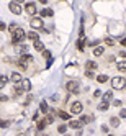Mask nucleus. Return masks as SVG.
Masks as SVG:
<instances>
[{"instance_id":"2f4dec72","label":"nucleus","mask_w":126,"mask_h":136,"mask_svg":"<svg viewBox=\"0 0 126 136\" xmlns=\"http://www.w3.org/2000/svg\"><path fill=\"white\" fill-rule=\"evenodd\" d=\"M82 123H90V120H92V118H90V116H82Z\"/></svg>"},{"instance_id":"e433bc0d","label":"nucleus","mask_w":126,"mask_h":136,"mask_svg":"<svg viewBox=\"0 0 126 136\" xmlns=\"http://www.w3.org/2000/svg\"><path fill=\"white\" fill-rule=\"evenodd\" d=\"M119 118H126V110H121V112H119Z\"/></svg>"},{"instance_id":"412c9836","label":"nucleus","mask_w":126,"mask_h":136,"mask_svg":"<svg viewBox=\"0 0 126 136\" xmlns=\"http://www.w3.org/2000/svg\"><path fill=\"white\" fill-rule=\"evenodd\" d=\"M110 125H111L113 128H116V126L119 125V118H118V116H111V118H110Z\"/></svg>"},{"instance_id":"ea45409f","label":"nucleus","mask_w":126,"mask_h":136,"mask_svg":"<svg viewBox=\"0 0 126 136\" xmlns=\"http://www.w3.org/2000/svg\"><path fill=\"white\" fill-rule=\"evenodd\" d=\"M88 44H90V46H92V48H93V46H97V44H98V41H90V43H88Z\"/></svg>"},{"instance_id":"72a5a7b5","label":"nucleus","mask_w":126,"mask_h":136,"mask_svg":"<svg viewBox=\"0 0 126 136\" xmlns=\"http://www.w3.org/2000/svg\"><path fill=\"white\" fill-rule=\"evenodd\" d=\"M85 76H87L88 79H92V77H93V72H92V71H88V69H87V72H85Z\"/></svg>"},{"instance_id":"4be33fe9","label":"nucleus","mask_w":126,"mask_h":136,"mask_svg":"<svg viewBox=\"0 0 126 136\" xmlns=\"http://www.w3.org/2000/svg\"><path fill=\"white\" fill-rule=\"evenodd\" d=\"M46 125H47V120H41V121H38V125H36V128H38L39 131H43V129L46 128Z\"/></svg>"},{"instance_id":"9d476101","label":"nucleus","mask_w":126,"mask_h":136,"mask_svg":"<svg viewBox=\"0 0 126 136\" xmlns=\"http://www.w3.org/2000/svg\"><path fill=\"white\" fill-rule=\"evenodd\" d=\"M10 79H11V82H13V84H20L21 80H23V79H21V76H20L18 72H13V74H11V77H10Z\"/></svg>"},{"instance_id":"a878e982","label":"nucleus","mask_w":126,"mask_h":136,"mask_svg":"<svg viewBox=\"0 0 126 136\" xmlns=\"http://www.w3.org/2000/svg\"><path fill=\"white\" fill-rule=\"evenodd\" d=\"M7 82H8L7 76H2V77H0V87H5V85H7Z\"/></svg>"},{"instance_id":"20e7f679","label":"nucleus","mask_w":126,"mask_h":136,"mask_svg":"<svg viewBox=\"0 0 126 136\" xmlns=\"http://www.w3.org/2000/svg\"><path fill=\"white\" fill-rule=\"evenodd\" d=\"M31 59H33V58L29 56V54H25V53H23V54H21V58L18 59V63H16V64L20 66L21 69H26V67H28V63H29Z\"/></svg>"},{"instance_id":"f8f14e48","label":"nucleus","mask_w":126,"mask_h":136,"mask_svg":"<svg viewBox=\"0 0 126 136\" xmlns=\"http://www.w3.org/2000/svg\"><path fill=\"white\" fill-rule=\"evenodd\" d=\"M85 67H87V69L88 71H95V69H97V63H93V61H87V64H85Z\"/></svg>"},{"instance_id":"a19ab883","label":"nucleus","mask_w":126,"mask_h":136,"mask_svg":"<svg viewBox=\"0 0 126 136\" xmlns=\"http://www.w3.org/2000/svg\"><path fill=\"white\" fill-rule=\"evenodd\" d=\"M101 131H105V133H108V126H106V125H103V126H101Z\"/></svg>"},{"instance_id":"4468645a","label":"nucleus","mask_w":126,"mask_h":136,"mask_svg":"<svg viewBox=\"0 0 126 136\" xmlns=\"http://www.w3.org/2000/svg\"><path fill=\"white\" fill-rule=\"evenodd\" d=\"M103 53H105L103 46H95V49H93V54H95V56H101Z\"/></svg>"},{"instance_id":"b1692460","label":"nucleus","mask_w":126,"mask_h":136,"mask_svg":"<svg viewBox=\"0 0 126 136\" xmlns=\"http://www.w3.org/2000/svg\"><path fill=\"white\" fill-rule=\"evenodd\" d=\"M15 49H16L18 53H25L26 49H28V46H26V44H18V46H16Z\"/></svg>"},{"instance_id":"a18cd8bd","label":"nucleus","mask_w":126,"mask_h":136,"mask_svg":"<svg viewBox=\"0 0 126 136\" xmlns=\"http://www.w3.org/2000/svg\"><path fill=\"white\" fill-rule=\"evenodd\" d=\"M39 2H41V3H47V0H39Z\"/></svg>"},{"instance_id":"58836bf2","label":"nucleus","mask_w":126,"mask_h":136,"mask_svg":"<svg viewBox=\"0 0 126 136\" xmlns=\"http://www.w3.org/2000/svg\"><path fill=\"white\" fill-rule=\"evenodd\" d=\"M100 95H101L100 90H95V92H93V97H100Z\"/></svg>"},{"instance_id":"423d86ee","label":"nucleus","mask_w":126,"mask_h":136,"mask_svg":"<svg viewBox=\"0 0 126 136\" xmlns=\"http://www.w3.org/2000/svg\"><path fill=\"white\" fill-rule=\"evenodd\" d=\"M8 8H10V12H11V13H15V15H20V13H21V7H20V5H18V3L15 2V0H13V2H11V3L8 5Z\"/></svg>"},{"instance_id":"f704fd0d","label":"nucleus","mask_w":126,"mask_h":136,"mask_svg":"<svg viewBox=\"0 0 126 136\" xmlns=\"http://www.w3.org/2000/svg\"><path fill=\"white\" fill-rule=\"evenodd\" d=\"M46 120H47V123H52V121H54V115H47Z\"/></svg>"},{"instance_id":"c85d7f7f","label":"nucleus","mask_w":126,"mask_h":136,"mask_svg":"<svg viewBox=\"0 0 126 136\" xmlns=\"http://www.w3.org/2000/svg\"><path fill=\"white\" fill-rule=\"evenodd\" d=\"M57 131L59 133H65V131H67V125H59L57 126Z\"/></svg>"},{"instance_id":"f257e3e1","label":"nucleus","mask_w":126,"mask_h":136,"mask_svg":"<svg viewBox=\"0 0 126 136\" xmlns=\"http://www.w3.org/2000/svg\"><path fill=\"white\" fill-rule=\"evenodd\" d=\"M25 36H26V33L23 31L21 28H16L15 31L11 33V43H13V44H18V43H21L25 39Z\"/></svg>"},{"instance_id":"7c9ffc66","label":"nucleus","mask_w":126,"mask_h":136,"mask_svg":"<svg viewBox=\"0 0 126 136\" xmlns=\"http://www.w3.org/2000/svg\"><path fill=\"white\" fill-rule=\"evenodd\" d=\"M43 56H44L46 59H51V53H49V51H46V49H44V51H43Z\"/></svg>"},{"instance_id":"c756f323","label":"nucleus","mask_w":126,"mask_h":136,"mask_svg":"<svg viewBox=\"0 0 126 136\" xmlns=\"http://www.w3.org/2000/svg\"><path fill=\"white\" fill-rule=\"evenodd\" d=\"M105 43H106L108 46H115V41H113L111 38H105Z\"/></svg>"},{"instance_id":"ddd939ff","label":"nucleus","mask_w":126,"mask_h":136,"mask_svg":"<svg viewBox=\"0 0 126 136\" xmlns=\"http://www.w3.org/2000/svg\"><path fill=\"white\" fill-rule=\"evenodd\" d=\"M34 49H36V51H44V44L39 39H36L34 41Z\"/></svg>"},{"instance_id":"6ab92c4d","label":"nucleus","mask_w":126,"mask_h":136,"mask_svg":"<svg viewBox=\"0 0 126 136\" xmlns=\"http://www.w3.org/2000/svg\"><path fill=\"white\" fill-rule=\"evenodd\" d=\"M83 46H85V39H83V36H80V38H79V41H77V49L83 51Z\"/></svg>"},{"instance_id":"5701e85b","label":"nucleus","mask_w":126,"mask_h":136,"mask_svg":"<svg viewBox=\"0 0 126 136\" xmlns=\"http://www.w3.org/2000/svg\"><path fill=\"white\" fill-rule=\"evenodd\" d=\"M108 80V76H105V74H100V76H97V82H100V84H105Z\"/></svg>"},{"instance_id":"f3484780","label":"nucleus","mask_w":126,"mask_h":136,"mask_svg":"<svg viewBox=\"0 0 126 136\" xmlns=\"http://www.w3.org/2000/svg\"><path fill=\"white\" fill-rule=\"evenodd\" d=\"M39 112H41V113H47V112H49V108H47V103H46V102H41V103H39Z\"/></svg>"},{"instance_id":"6e6552de","label":"nucleus","mask_w":126,"mask_h":136,"mask_svg":"<svg viewBox=\"0 0 126 136\" xmlns=\"http://www.w3.org/2000/svg\"><path fill=\"white\" fill-rule=\"evenodd\" d=\"M31 26L36 28V30H41L43 28V20H41V18H33L31 20Z\"/></svg>"},{"instance_id":"4c0bfd02","label":"nucleus","mask_w":126,"mask_h":136,"mask_svg":"<svg viewBox=\"0 0 126 136\" xmlns=\"http://www.w3.org/2000/svg\"><path fill=\"white\" fill-rule=\"evenodd\" d=\"M5 28H7V25H5V23L2 21V23H0V31H3V30H5Z\"/></svg>"},{"instance_id":"37998d69","label":"nucleus","mask_w":126,"mask_h":136,"mask_svg":"<svg viewBox=\"0 0 126 136\" xmlns=\"http://www.w3.org/2000/svg\"><path fill=\"white\" fill-rule=\"evenodd\" d=\"M121 46H126V38H123V39H121Z\"/></svg>"},{"instance_id":"f03ea898","label":"nucleus","mask_w":126,"mask_h":136,"mask_svg":"<svg viewBox=\"0 0 126 136\" xmlns=\"http://www.w3.org/2000/svg\"><path fill=\"white\" fill-rule=\"evenodd\" d=\"M65 89H67V92H70V94H77V92L80 90V85H79L77 80H67Z\"/></svg>"},{"instance_id":"a211bd4d","label":"nucleus","mask_w":126,"mask_h":136,"mask_svg":"<svg viewBox=\"0 0 126 136\" xmlns=\"http://www.w3.org/2000/svg\"><path fill=\"white\" fill-rule=\"evenodd\" d=\"M108 107H110V103H108L106 100H103L98 105V110H100V112H105V110H108Z\"/></svg>"},{"instance_id":"393cba45","label":"nucleus","mask_w":126,"mask_h":136,"mask_svg":"<svg viewBox=\"0 0 126 136\" xmlns=\"http://www.w3.org/2000/svg\"><path fill=\"white\" fill-rule=\"evenodd\" d=\"M111 98H113V94H111V92H105V94H103V100H106V102H110V100H111Z\"/></svg>"},{"instance_id":"aec40b11","label":"nucleus","mask_w":126,"mask_h":136,"mask_svg":"<svg viewBox=\"0 0 126 136\" xmlns=\"http://www.w3.org/2000/svg\"><path fill=\"white\" fill-rule=\"evenodd\" d=\"M54 15V12L51 8H44V10H41V16H52Z\"/></svg>"},{"instance_id":"c03bdc74","label":"nucleus","mask_w":126,"mask_h":136,"mask_svg":"<svg viewBox=\"0 0 126 136\" xmlns=\"http://www.w3.org/2000/svg\"><path fill=\"white\" fill-rule=\"evenodd\" d=\"M15 2H16V3H23V2H25V0H15Z\"/></svg>"},{"instance_id":"cd10ccee","label":"nucleus","mask_w":126,"mask_h":136,"mask_svg":"<svg viewBox=\"0 0 126 136\" xmlns=\"http://www.w3.org/2000/svg\"><path fill=\"white\" fill-rule=\"evenodd\" d=\"M21 92H23V87H16V89H13V95L18 97V95H21Z\"/></svg>"},{"instance_id":"1a4fd4ad","label":"nucleus","mask_w":126,"mask_h":136,"mask_svg":"<svg viewBox=\"0 0 126 136\" xmlns=\"http://www.w3.org/2000/svg\"><path fill=\"white\" fill-rule=\"evenodd\" d=\"M82 120H70V123H69V126L70 128H74V129H80L82 128Z\"/></svg>"},{"instance_id":"c9c22d12","label":"nucleus","mask_w":126,"mask_h":136,"mask_svg":"<svg viewBox=\"0 0 126 136\" xmlns=\"http://www.w3.org/2000/svg\"><path fill=\"white\" fill-rule=\"evenodd\" d=\"M113 105L115 107H121V100H113Z\"/></svg>"},{"instance_id":"dca6fc26","label":"nucleus","mask_w":126,"mask_h":136,"mask_svg":"<svg viewBox=\"0 0 126 136\" xmlns=\"http://www.w3.org/2000/svg\"><path fill=\"white\" fill-rule=\"evenodd\" d=\"M116 67H118L119 72H126V61H119V63L116 64Z\"/></svg>"},{"instance_id":"473e14b6","label":"nucleus","mask_w":126,"mask_h":136,"mask_svg":"<svg viewBox=\"0 0 126 136\" xmlns=\"http://www.w3.org/2000/svg\"><path fill=\"white\" fill-rule=\"evenodd\" d=\"M16 28H18V26H16V25H15V23H11V25H10V26H8V30H10V31H11V33H13V31H15V30H16Z\"/></svg>"},{"instance_id":"79ce46f5","label":"nucleus","mask_w":126,"mask_h":136,"mask_svg":"<svg viewBox=\"0 0 126 136\" xmlns=\"http://www.w3.org/2000/svg\"><path fill=\"white\" fill-rule=\"evenodd\" d=\"M119 58H126V53H124V51H121V53H119Z\"/></svg>"},{"instance_id":"7ed1b4c3","label":"nucleus","mask_w":126,"mask_h":136,"mask_svg":"<svg viewBox=\"0 0 126 136\" xmlns=\"http://www.w3.org/2000/svg\"><path fill=\"white\" fill-rule=\"evenodd\" d=\"M124 85H126V80L124 79H121V77H113L111 79V87L113 89L121 90V89H124Z\"/></svg>"},{"instance_id":"39448f33","label":"nucleus","mask_w":126,"mask_h":136,"mask_svg":"<svg viewBox=\"0 0 126 136\" xmlns=\"http://www.w3.org/2000/svg\"><path fill=\"white\" fill-rule=\"evenodd\" d=\"M82 110H83V105L80 102H74V103H72V107H70V112L74 113V115L82 113Z\"/></svg>"},{"instance_id":"2eb2a0df","label":"nucleus","mask_w":126,"mask_h":136,"mask_svg":"<svg viewBox=\"0 0 126 136\" xmlns=\"http://www.w3.org/2000/svg\"><path fill=\"white\" fill-rule=\"evenodd\" d=\"M28 39H31V41H36V39H39V36H38V33L36 31H28Z\"/></svg>"},{"instance_id":"bb28decb","label":"nucleus","mask_w":126,"mask_h":136,"mask_svg":"<svg viewBox=\"0 0 126 136\" xmlns=\"http://www.w3.org/2000/svg\"><path fill=\"white\" fill-rule=\"evenodd\" d=\"M59 116L62 120H70V113H65V112H59Z\"/></svg>"},{"instance_id":"9b49d317","label":"nucleus","mask_w":126,"mask_h":136,"mask_svg":"<svg viewBox=\"0 0 126 136\" xmlns=\"http://www.w3.org/2000/svg\"><path fill=\"white\" fill-rule=\"evenodd\" d=\"M21 87H23V90H25V92H29V90H31V82H29L28 79L26 80H21Z\"/></svg>"},{"instance_id":"0eeeda50","label":"nucleus","mask_w":126,"mask_h":136,"mask_svg":"<svg viewBox=\"0 0 126 136\" xmlns=\"http://www.w3.org/2000/svg\"><path fill=\"white\" fill-rule=\"evenodd\" d=\"M25 12H26L28 15H36V5L33 2H28L25 5Z\"/></svg>"}]
</instances>
